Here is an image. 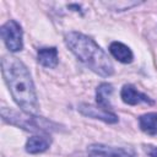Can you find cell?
<instances>
[{
  "label": "cell",
  "mask_w": 157,
  "mask_h": 157,
  "mask_svg": "<svg viewBox=\"0 0 157 157\" xmlns=\"http://www.w3.org/2000/svg\"><path fill=\"white\" fill-rule=\"evenodd\" d=\"M1 71L15 102L25 113L36 115L39 105L34 85L26 65L17 58L4 56L1 60Z\"/></svg>",
  "instance_id": "cell-1"
},
{
  "label": "cell",
  "mask_w": 157,
  "mask_h": 157,
  "mask_svg": "<svg viewBox=\"0 0 157 157\" xmlns=\"http://www.w3.org/2000/svg\"><path fill=\"white\" fill-rule=\"evenodd\" d=\"M65 43L75 56L93 72L103 77L113 75L114 67L109 56L92 38L78 32H69L65 34Z\"/></svg>",
  "instance_id": "cell-2"
},
{
  "label": "cell",
  "mask_w": 157,
  "mask_h": 157,
  "mask_svg": "<svg viewBox=\"0 0 157 157\" xmlns=\"http://www.w3.org/2000/svg\"><path fill=\"white\" fill-rule=\"evenodd\" d=\"M1 37L10 52H20L23 48V40H22V28L21 26L15 21L10 20L1 27Z\"/></svg>",
  "instance_id": "cell-3"
},
{
  "label": "cell",
  "mask_w": 157,
  "mask_h": 157,
  "mask_svg": "<svg viewBox=\"0 0 157 157\" xmlns=\"http://www.w3.org/2000/svg\"><path fill=\"white\" fill-rule=\"evenodd\" d=\"M90 157H134V152L131 150H126L123 147H113L102 144L91 145L87 148Z\"/></svg>",
  "instance_id": "cell-4"
},
{
  "label": "cell",
  "mask_w": 157,
  "mask_h": 157,
  "mask_svg": "<svg viewBox=\"0 0 157 157\" xmlns=\"http://www.w3.org/2000/svg\"><path fill=\"white\" fill-rule=\"evenodd\" d=\"M120 97L124 103L129 105H136L140 103H147V104H153L155 102L145 93L137 91L132 85H124L121 91H120Z\"/></svg>",
  "instance_id": "cell-5"
},
{
  "label": "cell",
  "mask_w": 157,
  "mask_h": 157,
  "mask_svg": "<svg viewBox=\"0 0 157 157\" xmlns=\"http://www.w3.org/2000/svg\"><path fill=\"white\" fill-rule=\"evenodd\" d=\"M78 110L81 114H83L86 117H90L93 119H99V120H103V121L109 123V124H114L118 121V117L113 112L103 109L101 107H93L90 104H81L78 107Z\"/></svg>",
  "instance_id": "cell-6"
},
{
  "label": "cell",
  "mask_w": 157,
  "mask_h": 157,
  "mask_svg": "<svg viewBox=\"0 0 157 157\" xmlns=\"http://www.w3.org/2000/svg\"><path fill=\"white\" fill-rule=\"evenodd\" d=\"M109 52H110V54L118 61H120L123 64H129L134 59V55H132L131 49L128 45H125V44H123L120 42H113V43H110Z\"/></svg>",
  "instance_id": "cell-7"
},
{
  "label": "cell",
  "mask_w": 157,
  "mask_h": 157,
  "mask_svg": "<svg viewBox=\"0 0 157 157\" xmlns=\"http://www.w3.org/2000/svg\"><path fill=\"white\" fill-rule=\"evenodd\" d=\"M37 59L38 63L45 67L53 69L58 65V50L54 47H49V48H40L37 53Z\"/></svg>",
  "instance_id": "cell-8"
},
{
  "label": "cell",
  "mask_w": 157,
  "mask_h": 157,
  "mask_svg": "<svg viewBox=\"0 0 157 157\" xmlns=\"http://www.w3.org/2000/svg\"><path fill=\"white\" fill-rule=\"evenodd\" d=\"M113 93V86L110 83H101L96 90V101L97 104L107 110H110L112 105L109 103V97Z\"/></svg>",
  "instance_id": "cell-9"
},
{
  "label": "cell",
  "mask_w": 157,
  "mask_h": 157,
  "mask_svg": "<svg viewBox=\"0 0 157 157\" xmlns=\"http://www.w3.org/2000/svg\"><path fill=\"white\" fill-rule=\"evenodd\" d=\"M50 140L44 136H32L26 142V151L28 153H40L48 150Z\"/></svg>",
  "instance_id": "cell-10"
},
{
  "label": "cell",
  "mask_w": 157,
  "mask_h": 157,
  "mask_svg": "<svg viewBox=\"0 0 157 157\" xmlns=\"http://www.w3.org/2000/svg\"><path fill=\"white\" fill-rule=\"evenodd\" d=\"M140 129L147 135H157V113H147L139 118Z\"/></svg>",
  "instance_id": "cell-11"
},
{
  "label": "cell",
  "mask_w": 157,
  "mask_h": 157,
  "mask_svg": "<svg viewBox=\"0 0 157 157\" xmlns=\"http://www.w3.org/2000/svg\"><path fill=\"white\" fill-rule=\"evenodd\" d=\"M148 155L150 157H157V147H151L148 150Z\"/></svg>",
  "instance_id": "cell-12"
}]
</instances>
